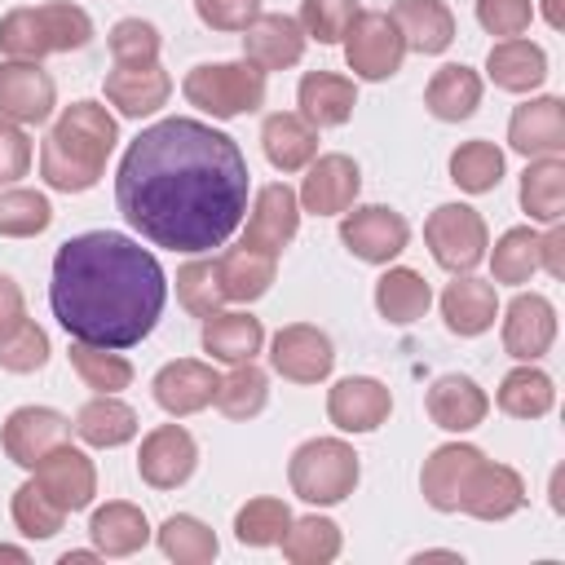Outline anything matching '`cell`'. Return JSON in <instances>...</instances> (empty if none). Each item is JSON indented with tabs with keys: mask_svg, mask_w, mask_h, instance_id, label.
<instances>
[{
	"mask_svg": "<svg viewBox=\"0 0 565 565\" xmlns=\"http://www.w3.org/2000/svg\"><path fill=\"white\" fill-rule=\"evenodd\" d=\"M340 44H344V62H349L353 79H366V84L393 79L406 62V40L384 9H362Z\"/></svg>",
	"mask_w": 565,
	"mask_h": 565,
	"instance_id": "obj_7",
	"label": "cell"
},
{
	"mask_svg": "<svg viewBox=\"0 0 565 565\" xmlns=\"http://www.w3.org/2000/svg\"><path fill=\"white\" fill-rule=\"evenodd\" d=\"M88 534H93L97 556H132V552H141L150 543V521H146V512L137 503L110 499V503L93 508Z\"/></svg>",
	"mask_w": 565,
	"mask_h": 565,
	"instance_id": "obj_30",
	"label": "cell"
},
{
	"mask_svg": "<svg viewBox=\"0 0 565 565\" xmlns=\"http://www.w3.org/2000/svg\"><path fill=\"white\" fill-rule=\"evenodd\" d=\"M0 561H18V565H26V547H9V543H0Z\"/></svg>",
	"mask_w": 565,
	"mask_h": 565,
	"instance_id": "obj_60",
	"label": "cell"
},
{
	"mask_svg": "<svg viewBox=\"0 0 565 565\" xmlns=\"http://www.w3.org/2000/svg\"><path fill=\"white\" fill-rule=\"evenodd\" d=\"M216 384H221V375L212 371V362L177 358V362H163V366L154 371L150 393H154L159 411H168L172 419H185V415H199V411L212 406Z\"/></svg>",
	"mask_w": 565,
	"mask_h": 565,
	"instance_id": "obj_18",
	"label": "cell"
},
{
	"mask_svg": "<svg viewBox=\"0 0 565 565\" xmlns=\"http://www.w3.org/2000/svg\"><path fill=\"white\" fill-rule=\"evenodd\" d=\"M22 318H26V296H22V287H18L9 274H0V335H9Z\"/></svg>",
	"mask_w": 565,
	"mask_h": 565,
	"instance_id": "obj_57",
	"label": "cell"
},
{
	"mask_svg": "<svg viewBox=\"0 0 565 565\" xmlns=\"http://www.w3.org/2000/svg\"><path fill=\"white\" fill-rule=\"evenodd\" d=\"M525 499H530V494H525L521 472L481 455V459L472 463L463 490H459V512H468V516H477V521H508V516H516V512L525 508Z\"/></svg>",
	"mask_w": 565,
	"mask_h": 565,
	"instance_id": "obj_11",
	"label": "cell"
},
{
	"mask_svg": "<svg viewBox=\"0 0 565 565\" xmlns=\"http://www.w3.org/2000/svg\"><path fill=\"white\" fill-rule=\"evenodd\" d=\"M9 516H13V525H18L22 539H53V534L62 530V521H66V512L35 486V477L22 481V486L13 490V499H9Z\"/></svg>",
	"mask_w": 565,
	"mask_h": 565,
	"instance_id": "obj_48",
	"label": "cell"
},
{
	"mask_svg": "<svg viewBox=\"0 0 565 565\" xmlns=\"http://www.w3.org/2000/svg\"><path fill=\"white\" fill-rule=\"evenodd\" d=\"M490 282H508V287H521L539 274V230L534 225H512L494 238V252H490Z\"/></svg>",
	"mask_w": 565,
	"mask_h": 565,
	"instance_id": "obj_42",
	"label": "cell"
},
{
	"mask_svg": "<svg viewBox=\"0 0 565 565\" xmlns=\"http://www.w3.org/2000/svg\"><path fill=\"white\" fill-rule=\"evenodd\" d=\"M66 358H71V371H75L93 393H119V388L132 384V362H128L119 349H102V344L71 340Z\"/></svg>",
	"mask_w": 565,
	"mask_h": 565,
	"instance_id": "obj_43",
	"label": "cell"
},
{
	"mask_svg": "<svg viewBox=\"0 0 565 565\" xmlns=\"http://www.w3.org/2000/svg\"><path fill=\"white\" fill-rule=\"evenodd\" d=\"M424 243H428L433 260L446 274H472L486 260L490 230H486V216L477 207H468V203H441L424 221Z\"/></svg>",
	"mask_w": 565,
	"mask_h": 565,
	"instance_id": "obj_6",
	"label": "cell"
},
{
	"mask_svg": "<svg viewBox=\"0 0 565 565\" xmlns=\"http://www.w3.org/2000/svg\"><path fill=\"white\" fill-rule=\"evenodd\" d=\"M106 44H110L115 66H150V62H159V49H163L159 26L146 18H119L110 26Z\"/></svg>",
	"mask_w": 565,
	"mask_h": 565,
	"instance_id": "obj_49",
	"label": "cell"
},
{
	"mask_svg": "<svg viewBox=\"0 0 565 565\" xmlns=\"http://www.w3.org/2000/svg\"><path fill=\"white\" fill-rule=\"evenodd\" d=\"M499 411L512 415V419H543L552 406H556V384L547 371H539L534 362H521L512 366L503 380H499V393H494Z\"/></svg>",
	"mask_w": 565,
	"mask_h": 565,
	"instance_id": "obj_37",
	"label": "cell"
},
{
	"mask_svg": "<svg viewBox=\"0 0 565 565\" xmlns=\"http://www.w3.org/2000/svg\"><path fill=\"white\" fill-rule=\"evenodd\" d=\"M119 146V119L102 102H71L53 119L40 146V177L49 190L84 194L102 181L110 150Z\"/></svg>",
	"mask_w": 565,
	"mask_h": 565,
	"instance_id": "obj_3",
	"label": "cell"
},
{
	"mask_svg": "<svg viewBox=\"0 0 565 565\" xmlns=\"http://www.w3.org/2000/svg\"><path fill=\"white\" fill-rule=\"evenodd\" d=\"M340 243L366 265H388L406 252L411 225L388 203H362V207L340 212Z\"/></svg>",
	"mask_w": 565,
	"mask_h": 565,
	"instance_id": "obj_8",
	"label": "cell"
},
{
	"mask_svg": "<svg viewBox=\"0 0 565 565\" xmlns=\"http://www.w3.org/2000/svg\"><path fill=\"white\" fill-rule=\"evenodd\" d=\"M543 22H547L552 31H561V26H565V13H561V0H543Z\"/></svg>",
	"mask_w": 565,
	"mask_h": 565,
	"instance_id": "obj_58",
	"label": "cell"
},
{
	"mask_svg": "<svg viewBox=\"0 0 565 565\" xmlns=\"http://www.w3.org/2000/svg\"><path fill=\"white\" fill-rule=\"evenodd\" d=\"M0 53L4 57H22V62H40V57L53 53L44 18H40V4H18V9H9L0 18Z\"/></svg>",
	"mask_w": 565,
	"mask_h": 565,
	"instance_id": "obj_46",
	"label": "cell"
},
{
	"mask_svg": "<svg viewBox=\"0 0 565 565\" xmlns=\"http://www.w3.org/2000/svg\"><path fill=\"white\" fill-rule=\"evenodd\" d=\"M35 486L71 516V512H84L88 503H93V494H97V468H93V459L79 450V446H71V441H62V446H53L35 468Z\"/></svg>",
	"mask_w": 565,
	"mask_h": 565,
	"instance_id": "obj_16",
	"label": "cell"
},
{
	"mask_svg": "<svg viewBox=\"0 0 565 565\" xmlns=\"http://www.w3.org/2000/svg\"><path fill=\"white\" fill-rule=\"evenodd\" d=\"M477 22L499 40L525 35L534 22V0H477Z\"/></svg>",
	"mask_w": 565,
	"mask_h": 565,
	"instance_id": "obj_53",
	"label": "cell"
},
{
	"mask_svg": "<svg viewBox=\"0 0 565 565\" xmlns=\"http://www.w3.org/2000/svg\"><path fill=\"white\" fill-rule=\"evenodd\" d=\"M181 93L190 106H199L212 119H238L265 106L269 93V75L260 66H252L247 57L238 62H199L185 71Z\"/></svg>",
	"mask_w": 565,
	"mask_h": 565,
	"instance_id": "obj_5",
	"label": "cell"
},
{
	"mask_svg": "<svg viewBox=\"0 0 565 565\" xmlns=\"http://www.w3.org/2000/svg\"><path fill=\"white\" fill-rule=\"evenodd\" d=\"M260 150L278 172H300L318 154V128L296 110H274L260 124Z\"/></svg>",
	"mask_w": 565,
	"mask_h": 565,
	"instance_id": "obj_28",
	"label": "cell"
},
{
	"mask_svg": "<svg viewBox=\"0 0 565 565\" xmlns=\"http://www.w3.org/2000/svg\"><path fill=\"white\" fill-rule=\"evenodd\" d=\"M53 225V203L40 190L4 185L0 190V238H35Z\"/></svg>",
	"mask_w": 565,
	"mask_h": 565,
	"instance_id": "obj_44",
	"label": "cell"
},
{
	"mask_svg": "<svg viewBox=\"0 0 565 565\" xmlns=\"http://www.w3.org/2000/svg\"><path fill=\"white\" fill-rule=\"evenodd\" d=\"M203 353H212L216 362H252L265 344V327L260 318L243 313V309H216L212 318H203Z\"/></svg>",
	"mask_w": 565,
	"mask_h": 565,
	"instance_id": "obj_33",
	"label": "cell"
},
{
	"mask_svg": "<svg viewBox=\"0 0 565 565\" xmlns=\"http://www.w3.org/2000/svg\"><path fill=\"white\" fill-rule=\"evenodd\" d=\"M216 274H221V291H225V300L252 305V300H260V296L274 287L278 256L238 243V247H225V252L216 256Z\"/></svg>",
	"mask_w": 565,
	"mask_h": 565,
	"instance_id": "obj_32",
	"label": "cell"
},
{
	"mask_svg": "<svg viewBox=\"0 0 565 565\" xmlns=\"http://www.w3.org/2000/svg\"><path fill=\"white\" fill-rule=\"evenodd\" d=\"M300 230V199L287 181H269L256 190L252 207H247V225H243V243L269 256H282V247L296 238Z\"/></svg>",
	"mask_w": 565,
	"mask_h": 565,
	"instance_id": "obj_13",
	"label": "cell"
},
{
	"mask_svg": "<svg viewBox=\"0 0 565 565\" xmlns=\"http://www.w3.org/2000/svg\"><path fill=\"white\" fill-rule=\"evenodd\" d=\"M57 106V84L40 62L4 57L0 62V119L13 124H44Z\"/></svg>",
	"mask_w": 565,
	"mask_h": 565,
	"instance_id": "obj_12",
	"label": "cell"
},
{
	"mask_svg": "<svg viewBox=\"0 0 565 565\" xmlns=\"http://www.w3.org/2000/svg\"><path fill=\"white\" fill-rule=\"evenodd\" d=\"M291 525V508L274 494H260V499H247L238 512H234V539L243 547H274L282 539V530Z\"/></svg>",
	"mask_w": 565,
	"mask_h": 565,
	"instance_id": "obj_45",
	"label": "cell"
},
{
	"mask_svg": "<svg viewBox=\"0 0 565 565\" xmlns=\"http://www.w3.org/2000/svg\"><path fill=\"white\" fill-rule=\"evenodd\" d=\"M362 13L358 0H300V31L318 44H340L344 31L353 26V18Z\"/></svg>",
	"mask_w": 565,
	"mask_h": 565,
	"instance_id": "obj_50",
	"label": "cell"
},
{
	"mask_svg": "<svg viewBox=\"0 0 565 565\" xmlns=\"http://www.w3.org/2000/svg\"><path fill=\"white\" fill-rule=\"evenodd\" d=\"M177 300H181V309H185L190 318H212V313L225 305L221 274H216V256H212V260L194 256V260H185V265L177 269Z\"/></svg>",
	"mask_w": 565,
	"mask_h": 565,
	"instance_id": "obj_47",
	"label": "cell"
},
{
	"mask_svg": "<svg viewBox=\"0 0 565 565\" xmlns=\"http://www.w3.org/2000/svg\"><path fill=\"white\" fill-rule=\"evenodd\" d=\"M503 150L486 137H472V141H459L450 150V181L463 190V194H490L499 181H503Z\"/></svg>",
	"mask_w": 565,
	"mask_h": 565,
	"instance_id": "obj_40",
	"label": "cell"
},
{
	"mask_svg": "<svg viewBox=\"0 0 565 565\" xmlns=\"http://www.w3.org/2000/svg\"><path fill=\"white\" fill-rule=\"evenodd\" d=\"M265 402H269V375L256 366V358L252 362H234L230 375H221L216 397H212V406L225 419H256L265 411Z\"/></svg>",
	"mask_w": 565,
	"mask_h": 565,
	"instance_id": "obj_41",
	"label": "cell"
},
{
	"mask_svg": "<svg viewBox=\"0 0 565 565\" xmlns=\"http://www.w3.org/2000/svg\"><path fill=\"white\" fill-rule=\"evenodd\" d=\"M556 340V305L539 291H516L503 309V349L516 362H539Z\"/></svg>",
	"mask_w": 565,
	"mask_h": 565,
	"instance_id": "obj_19",
	"label": "cell"
},
{
	"mask_svg": "<svg viewBox=\"0 0 565 565\" xmlns=\"http://www.w3.org/2000/svg\"><path fill=\"white\" fill-rule=\"evenodd\" d=\"M521 212L539 225H556L565 216V159L561 154H543V159H530L525 172H521Z\"/></svg>",
	"mask_w": 565,
	"mask_h": 565,
	"instance_id": "obj_34",
	"label": "cell"
},
{
	"mask_svg": "<svg viewBox=\"0 0 565 565\" xmlns=\"http://www.w3.org/2000/svg\"><path fill=\"white\" fill-rule=\"evenodd\" d=\"M539 269H547L552 278H565V230H561V221L547 225V234H539Z\"/></svg>",
	"mask_w": 565,
	"mask_h": 565,
	"instance_id": "obj_56",
	"label": "cell"
},
{
	"mask_svg": "<svg viewBox=\"0 0 565 565\" xmlns=\"http://www.w3.org/2000/svg\"><path fill=\"white\" fill-rule=\"evenodd\" d=\"M499 318V296H494V282L486 278H472V274H455V282H446L441 291V322L450 335L459 340H472V335H486Z\"/></svg>",
	"mask_w": 565,
	"mask_h": 565,
	"instance_id": "obj_24",
	"label": "cell"
},
{
	"mask_svg": "<svg viewBox=\"0 0 565 565\" xmlns=\"http://www.w3.org/2000/svg\"><path fill=\"white\" fill-rule=\"evenodd\" d=\"M393 415V393L375 375H344L327 388V419L340 433H375Z\"/></svg>",
	"mask_w": 565,
	"mask_h": 565,
	"instance_id": "obj_14",
	"label": "cell"
},
{
	"mask_svg": "<svg viewBox=\"0 0 565 565\" xmlns=\"http://www.w3.org/2000/svg\"><path fill=\"white\" fill-rule=\"evenodd\" d=\"M305 44H309V35L300 31V22L291 13H256L243 26V57L252 66H260L265 75L296 66L305 57Z\"/></svg>",
	"mask_w": 565,
	"mask_h": 565,
	"instance_id": "obj_21",
	"label": "cell"
},
{
	"mask_svg": "<svg viewBox=\"0 0 565 565\" xmlns=\"http://www.w3.org/2000/svg\"><path fill=\"white\" fill-rule=\"evenodd\" d=\"M102 88H106V102L124 119H146V115H154V110L168 106L172 75L159 62H150V66H110Z\"/></svg>",
	"mask_w": 565,
	"mask_h": 565,
	"instance_id": "obj_23",
	"label": "cell"
},
{
	"mask_svg": "<svg viewBox=\"0 0 565 565\" xmlns=\"http://www.w3.org/2000/svg\"><path fill=\"white\" fill-rule=\"evenodd\" d=\"M40 18H44V31H49L53 53H71V49H84L93 40V18L79 4H71V0L40 4Z\"/></svg>",
	"mask_w": 565,
	"mask_h": 565,
	"instance_id": "obj_52",
	"label": "cell"
},
{
	"mask_svg": "<svg viewBox=\"0 0 565 565\" xmlns=\"http://www.w3.org/2000/svg\"><path fill=\"white\" fill-rule=\"evenodd\" d=\"M154 539H159V552H163L168 561H177V565H212L216 552H221L212 525L199 521V516H190V512H172V516L154 530Z\"/></svg>",
	"mask_w": 565,
	"mask_h": 565,
	"instance_id": "obj_39",
	"label": "cell"
},
{
	"mask_svg": "<svg viewBox=\"0 0 565 565\" xmlns=\"http://www.w3.org/2000/svg\"><path fill=\"white\" fill-rule=\"evenodd\" d=\"M84 561H97V547H88V552H62V565H84Z\"/></svg>",
	"mask_w": 565,
	"mask_h": 565,
	"instance_id": "obj_59",
	"label": "cell"
},
{
	"mask_svg": "<svg viewBox=\"0 0 565 565\" xmlns=\"http://www.w3.org/2000/svg\"><path fill=\"white\" fill-rule=\"evenodd\" d=\"M358 477H362V463L344 437H309L291 450V463H287L291 494L313 508L344 503L358 490Z\"/></svg>",
	"mask_w": 565,
	"mask_h": 565,
	"instance_id": "obj_4",
	"label": "cell"
},
{
	"mask_svg": "<svg viewBox=\"0 0 565 565\" xmlns=\"http://www.w3.org/2000/svg\"><path fill=\"white\" fill-rule=\"evenodd\" d=\"M508 146L525 159L565 154V102L556 93L521 102L508 119Z\"/></svg>",
	"mask_w": 565,
	"mask_h": 565,
	"instance_id": "obj_20",
	"label": "cell"
},
{
	"mask_svg": "<svg viewBox=\"0 0 565 565\" xmlns=\"http://www.w3.org/2000/svg\"><path fill=\"white\" fill-rule=\"evenodd\" d=\"M49 331L44 327H35L31 318H22L9 335H0V366L4 371H13V375H31V371H40L44 362H49Z\"/></svg>",
	"mask_w": 565,
	"mask_h": 565,
	"instance_id": "obj_51",
	"label": "cell"
},
{
	"mask_svg": "<svg viewBox=\"0 0 565 565\" xmlns=\"http://www.w3.org/2000/svg\"><path fill=\"white\" fill-rule=\"evenodd\" d=\"M75 437L84 441V446H97V450H115V446H128L132 437H137V428H141V419H137V411L124 402V397H115V393H97V397H88L79 411H75Z\"/></svg>",
	"mask_w": 565,
	"mask_h": 565,
	"instance_id": "obj_29",
	"label": "cell"
},
{
	"mask_svg": "<svg viewBox=\"0 0 565 565\" xmlns=\"http://www.w3.org/2000/svg\"><path fill=\"white\" fill-rule=\"evenodd\" d=\"M388 18L397 22L406 53L437 57L455 44V13L446 9V0H397Z\"/></svg>",
	"mask_w": 565,
	"mask_h": 565,
	"instance_id": "obj_27",
	"label": "cell"
},
{
	"mask_svg": "<svg viewBox=\"0 0 565 565\" xmlns=\"http://www.w3.org/2000/svg\"><path fill=\"white\" fill-rule=\"evenodd\" d=\"M194 13L212 31H243L260 13V0H194Z\"/></svg>",
	"mask_w": 565,
	"mask_h": 565,
	"instance_id": "obj_55",
	"label": "cell"
},
{
	"mask_svg": "<svg viewBox=\"0 0 565 565\" xmlns=\"http://www.w3.org/2000/svg\"><path fill=\"white\" fill-rule=\"evenodd\" d=\"M486 75L503 93H534L547 79V53H543V44L521 40V35L499 40L486 57Z\"/></svg>",
	"mask_w": 565,
	"mask_h": 565,
	"instance_id": "obj_31",
	"label": "cell"
},
{
	"mask_svg": "<svg viewBox=\"0 0 565 565\" xmlns=\"http://www.w3.org/2000/svg\"><path fill=\"white\" fill-rule=\"evenodd\" d=\"M481 459V450L472 441H446L437 446L428 459H424V472H419V490H424V503L433 512H459V490L472 472V463Z\"/></svg>",
	"mask_w": 565,
	"mask_h": 565,
	"instance_id": "obj_25",
	"label": "cell"
},
{
	"mask_svg": "<svg viewBox=\"0 0 565 565\" xmlns=\"http://www.w3.org/2000/svg\"><path fill=\"white\" fill-rule=\"evenodd\" d=\"M424 411H428V419H433L437 428H446V433H472L477 424H486L490 397H486V388H481L472 375L450 371V375H437V380L428 384Z\"/></svg>",
	"mask_w": 565,
	"mask_h": 565,
	"instance_id": "obj_22",
	"label": "cell"
},
{
	"mask_svg": "<svg viewBox=\"0 0 565 565\" xmlns=\"http://www.w3.org/2000/svg\"><path fill=\"white\" fill-rule=\"evenodd\" d=\"M252 172L238 141L203 119L172 115L141 128L115 172L119 216L154 247L203 256L247 216Z\"/></svg>",
	"mask_w": 565,
	"mask_h": 565,
	"instance_id": "obj_1",
	"label": "cell"
},
{
	"mask_svg": "<svg viewBox=\"0 0 565 565\" xmlns=\"http://www.w3.org/2000/svg\"><path fill=\"white\" fill-rule=\"evenodd\" d=\"M428 305H433V287H428V278L419 269L393 265V269L380 274V282H375V309H380L384 322L411 327V322H419L428 313Z\"/></svg>",
	"mask_w": 565,
	"mask_h": 565,
	"instance_id": "obj_35",
	"label": "cell"
},
{
	"mask_svg": "<svg viewBox=\"0 0 565 565\" xmlns=\"http://www.w3.org/2000/svg\"><path fill=\"white\" fill-rule=\"evenodd\" d=\"M71 441V419L53 406H18L0 428V446L18 468H35L53 446Z\"/></svg>",
	"mask_w": 565,
	"mask_h": 565,
	"instance_id": "obj_15",
	"label": "cell"
},
{
	"mask_svg": "<svg viewBox=\"0 0 565 565\" xmlns=\"http://www.w3.org/2000/svg\"><path fill=\"white\" fill-rule=\"evenodd\" d=\"M278 547H282V556L291 565H327V561L340 556L344 534H340V525L331 516L313 512V516H291V525L278 539Z\"/></svg>",
	"mask_w": 565,
	"mask_h": 565,
	"instance_id": "obj_38",
	"label": "cell"
},
{
	"mask_svg": "<svg viewBox=\"0 0 565 565\" xmlns=\"http://www.w3.org/2000/svg\"><path fill=\"white\" fill-rule=\"evenodd\" d=\"M31 172V137L22 124L0 119V185H18Z\"/></svg>",
	"mask_w": 565,
	"mask_h": 565,
	"instance_id": "obj_54",
	"label": "cell"
},
{
	"mask_svg": "<svg viewBox=\"0 0 565 565\" xmlns=\"http://www.w3.org/2000/svg\"><path fill=\"white\" fill-rule=\"evenodd\" d=\"M199 468V441L190 437V428L181 424H159L141 437V450H137V477L150 486V490H177L194 477Z\"/></svg>",
	"mask_w": 565,
	"mask_h": 565,
	"instance_id": "obj_10",
	"label": "cell"
},
{
	"mask_svg": "<svg viewBox=\"0 0 565 565\" xmlns=\"http://www.w3.org/2000/svg\"><path fill=\"white\" fill-rule=\"evenodd\" d=\"M296 115H305L313 128H340L353 119L358 106V84L335 71H305L296 88Z\"/></svg>",
	"mask_w": 565,
	"mask_h": 565,
	"instance_id": "obj_26",
	"label": "cell"
},
{
	"mask_svg": "<svg viewBox=\"0 0 565 565\" xmlns=\"http://www.w3.org/2000/svg\"><path fill=\"white\" fill-rule=\"evenodd\" d=\"M424 106H428V115L441 119V124L468 119V115L481 106V75H477L472 66H463V62H450V66L433 71V79H428V88H424Z\"/></svg>",
	"mask_w": 565,
	"mask_h": 565,
	"instance_id": "obj_36",
	"label": "cell"
},
{
	"mask_svg": "<svg viewBox=\"0 0 565 565\" xmlns=\"http://www.w3.org/2000/svg\"><path fill=\"white\" fill-rule=\"evenodd\" d=\"M49 305L71 340L132 349L159 327L168 278L159 256L137 238L119 230H88L57 247Z\"/></svg>",
	"mask_w": 565,
	"mask_h": 565,
	"instance_id": "obj_2",
	"label": "cell"
},
{
	"mask_svg": "<svg viewBox=\"0 0 565 565\" xmlns=\"http://www.w3.org/2000/svg\"><path fill=\"white\" fill-rule=\"evenodd\" d=\"M358 190H362V172L349 154L331 150V154H313L305 181H300V212H313V216H340L358 203Z\"/></svg>",
	"mask_w": 565,
	"mask_h": 565,
	"instance_id": "obj_17",
	"label": "cell"
},
{
	"mask_svg": "<svg viewBox=\"0 0 565 565\" xmlns=\"http://www.w3.org/2000/svg\"><path fill=\"white\" fill-rule=\"evenodd\" d=\"M269 366L274 375L291 380V384H322L335 366V344L322 327H309V322H291V327H278L274 340H269Z\"/></svg>",
	"mask_w": 565,
	"mask_h": 565,
	"instance_id": "obj_9",
	"label": "cell"
}]
</instances>
